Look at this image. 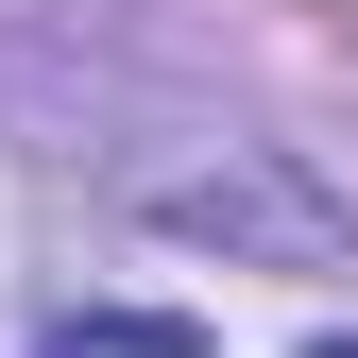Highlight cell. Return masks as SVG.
Segmentation results:
<instances>
[{"label": "cell", "mask_w": 358, "mask_h": 358, "mask_svg": "<svg viewBox=\"0 0 358 358\" xmlns=\"http://www.w3.org/2000/svg\"><path fill=\"white\" fill-rule=\"evenodd\" d=\"M137 205L171 222V239H222V256H290V273H324V256L358 239V222L307 188V171L273 154H222V171H137Z\"/></svg>", "instance_id": "obj_1"}, {"label": "cell", "mask_w": 358, "mask_h": 358, "mask_svg": "<svg viewBox=\"0 0 358 358\" xmlns=\"http://www.w3.org/2000/svg\"><path fill=\"white\" fill-rule=\"evenodd\" d=\"M34 358H205V341L171 324V307H85V324H52Z\"/></svg>", "instance_id": "obj_2"}, {"label": "cell", "mask_w": 358, "mask_h": 358, "mask_svg": "<svg viewBox=\"0 0 358 358\" xmlns=\"http://www.w3.org/2000/svg\"><path fill=\"white\" fill-rule=\"evenodd\" d=\"M307 358H358V341H307Z\"/></svg>", "instance_id": "obj_3"}, {"label": "cell", "mask_w": 358, "mask_h": 358, "mask_svg": "<svg viewBox=\"0 0 358 358\" xmlns=\"http://www.w3.org/2000/svg\"><path fill=\"white\" fill-rule=\"evenodd\" d=\"M0 17H17V0H0Z\"/></svg>", "instance_id": "obj_4"}]
</instances>
